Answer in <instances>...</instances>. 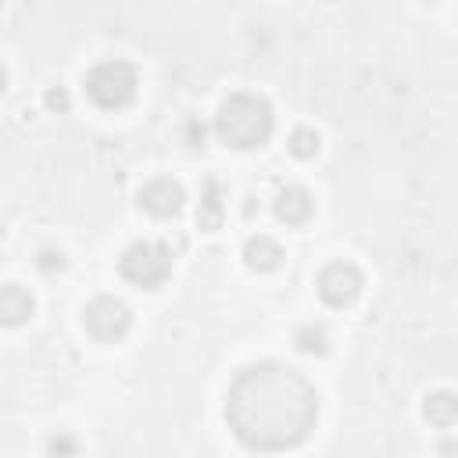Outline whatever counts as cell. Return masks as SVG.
<instances>
[{"instance_id": "1", "label": "cell", "mask_w": 458, "mask_h": 458, "mask_svg": "<svg viewBox=\"0 0 458 458\" xmlns=\"http://www.w3.org/2000/svg\"><path fill=\"white\" fill-rule=\"evenodd\" d=\"M318 419L315 386L283 361L243 369L225 397V422L240 444L254 451H283L301 444Z\"/></svg>"}, {"instance_id": "2", "label": "cell", "mask_w": 458, "mask_h": 458, "mask_svg": "<svg viewBox=\"0 0 458 458\" xmlns=\"http://www.w3.org/2000/svg\"><path fill=\"white\" fill-rule=\"evenodd\" d=\"M215 132H218L222 143L236 147V150L261 147L272 136V107H268V100H261L254 93H233L229 100H222V107L215 114Z\"/></svg>"}, {"instance_id": "3", "label": "cell", "mask_w": 458, "mask_h": 458, "mask_svg": "<svg viewBox=\"0 0 458 458\" xmlns=\"http://www.w3.org/2000/svg\"><path fill=\"white\" fill-rule=\"evenodd\" d=\"M86 93L93 104L114 111L125 107L136 97V72L129 61H100L89 75H86Z\"/></svg>"}, {"instance_id": "4", "label": "cell", "mask_w": 458, "mask_h": 458, "mask_svg": "<svg viewBox=\"0 0 458 458\" xmlns=\"http://www.w3.org/2000/svg\"><path fill=\"white\" fill-rule=\"evenodd\" d=\"M118 268H122V276H125L129 283L150 290V286H161V283L168 279V272H172V254H168L161 243H132V247H125Z\"/></svg>"}, {"instance_id": "5", "label": "cell", "mask_w": 458, "mask_h": 458, "mask_svg": "<svg viewBox=\"0 0 458 458\" xmlns=\"http://www.w3.org/2000/svg\"><path fill=\"white\" fill-rule=\"evenodd\" d=\"M129 322H132V311L118 297H93L86 304V311H82V326L97 340H118V336H125Z\"/></svg>"}, {"instance_id": "6", "label": "cell", "mask_w": 458, "mask_h": 458, "mask_svg": "<svg viewBox=\"0 0 458 458\" xmlns=\"http://www.w3.org/2000/svg\"><path fill=\"white\" fill-rule=\"evenodd\" d=\"M361 286H365V279H361V272H358L351 261H333V265H326L322 276H318V297H322L329 308H347V304H354L358 293H361Z\"/></svg>"}, {"instance_id": "7", "label": "cell", "mask_w": 458, "mask_h": 458, "mask_svg": "<svg viewBox=\"0 0 458 458\" xmlns=\"http://www.w3.org/2000/svg\"><path fill=\"white\" fill-rule=\"evenodd\" d=\"M182 200H186V197H182V186L172 182V179H150V182L140 190V208L150 211L154 218H172V215H179Z\"/></svg>"}, {"instance_id": "8", "label": "cell", "mask_w": 458, "mask_h": 458, "mask_svg": "<svg viewBox=\"0 0 458 458\" xmlns=\"http://www.w3.org/2000/svg\"><path fill=\"white\" fill-rule=\"evenodd\" d=\"M272 211H276L279 222L301 225V222L311 218V193H308L304 186H283V190L276 193V200H272Z\"/></svg>"}, {"instance_id": "9", "label": "cell", "mask_w": 458, "mask_h": 458, "mask_svg": "<svg viewBox=\"0 0 458 458\" xmlns=\"http://www.w3.org/2000/svg\"><path fill=\"white\" fill-rule=\"evenodd\" d=\"M243 261L254 268V272H272L279 261H283V250L272 236H250L243 243Z\"/></svg>"}, {"instance_id": "10", "label": "cell", "mask_w": 458, "mask_h": 458, "mask_svg": "<svg viewBox=\"0 0 458 458\" xmlns=\"http://www.w3.org/2000/svg\"><path fill=\"white\" fill-rule=\"evenodd\" d=\"M29 315H32V297H29V290H21L18 283L4 286V293H0V318H4V326H18V322H25Z\"/></svg>"}, {"instance_id": "11", "label": "cell", "mask_w": 458, "mask_h": 458, "mask_svg": "<svg viewBox=\"0 0 458 458\" xmlns=\"http://www.w3.org/2000/svg\"><path fill=\"white\" fill-rule=\"evenodd\" d=\"M422 415H426V422H433V426H451V422L458 419V397H454L451 390H433V394H426V401H422Z\"/></svg>"}, {"instance_id": "12", "label": "cell", "mask_w": 458, "mask_h": 458, "mask_svg": "<svg viewBox=\"0 0 458 458\" xmlns=\"http://www.w3.org/2000/svg\"><path fill=\"white\" fill-rule=\"evenodd\" d=\"M197 222H200V229H208V233L222 225V200H218V186H215V182H208V193H204L200 211H197Z\"/></svg>"}, {"instance_id": "13", "label": "cell", "mask_w": 458, "mask_h": 458, "mask_svg": "<svg viewBox=\"0 0 458 458\" xmlns=\"http://www.w3.org/2000/svg\"><path fill=\"white\" fill-rule=\"evenodd\" d=\"M318 143H322L318 132L308 129V125H301V129L290 132V143H286V147H290L293 157H315V154H318Z\"/></svg>"}, {"instance_id": "14", "label": "cell", "mask_w": 458, "mask_h": 458, "mask_svg": "<svg viewBox=\"0 0 458 458\" xmlns=\"http://www.w3.org/2000/svg\"><path fill=\"white\" fill-rule=\"evenodd\" d=\"M293 344H297L304 354H326L329 336H326V329H322V326H301V329H297V336H293Z\"/></svg>"}, {"instance_id": "15", "label": "cell", "mask_w": 458, "mask_h": 458, "mask_svg": "<svg viewBox=\"0 0 458 458\" xmlns=\"http://www.w3.org/2000/svg\"><path fill=\"white\" fill-rule=\"evenodd\" d=\"M47 454H50V458H75V440H72L68 433H57V437H50Z\"/></svg>"}, {"instance_id": "16", "label": "cell", "mask_w": 458, "mask_h": 458, "mask_svg": "<svg viewBox=\"0 0 458 458\" xmlns=\"http://www.w3.org/2000/svg\"><path fill=\"white\" fill-rule=\"evenodd\" d=\"M43 104H47L50 111H68V89H64V86H50V89L43 93Z\"/></svg>"}, {"instance_id": "17", "label": "cell", "mask_w": 458, "mask_h": 458, "mask_svg": "<svg viewBox=\"0 0 458 458\" xmlns=\"http://www.w3.org/2000/svg\"><path fill=\"white\" fill-rule=\"evenodd\" d=\"M39 268H43V272L64 268V254H61V250H43V254H39Z\"/></svg>"}]
</instances>
